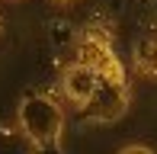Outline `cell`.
Wrapping results in <instances>:
<instances>
[{
  "mask_svg": "<svg viewBox=\"0 0 157 154\" xmlns=\"http://www.w3.org/2000/svg\"><path fill=\"white\" fill-rule=\"evenodd\" d=\"M19 125L35 144H58L64 132V113L48 96H26L19 103Z\"/></svg>",
  "mask_w": 157,
  "mask_h": 154,
  "instance_id": "1",
  "label": "cell"
},
{
  "mask_svg": "<svg viewBox=\"0 0 157 154\" xmlns=\"http://www.w3.org/2000/svg\"><path fill=\"white\" fill-rule=\"evenodd\" d=\"M61 90H64V96H67L74 106H80V109H87L90 103H93V96H96V90H99V77L90 71V67H83V64H71V67H64V77H61Z\"/></svg>",
  "mask_w": 157,
  "mask_h": 154,
  "instance_id": "2",
  "label": "cell"
},
{
  "mask_svg": "<svg viewBox=\"0 0 157 154\" xmlns=\"http://www.w3.org/2000/svg\"><path fill=\"white\" fill-rule=\"evenodd\" d=\"M90 113L99 122H109V119H119L128 109V87H109V83H99L93 103H90Z\"/></svg>",
  "mask_w": 157,
  "mask_h": 154,
  "instance_id": "3",
  "label": "cell"
},
{
  "mask_svg": "<svg viewBox=\"0 0 157 154\" xmlns=\"http://www.w3.org/2000/svg\"><path fill=\"white\" fill-rule=\"evenodd\" d=\"M135 67L144 77L157 80V42L154 39H141L138 45H135Z\"/></svg>",
  "mask_w": 157,
  "mask_h": 154,
  "instance_id": "4",
  "label": "cell"
},
{
  "mask_svg": "<svg viewBox=\"0 0 157 154\" xmlns=\"http://www.w3.org/2000/svg\"><path fill=\"white\" fill-rule=\"evenodd\" d=\"M119 154H154V151L147 148V144H125Z\"/></svg>",
  "mask_w": 157,
  "mask_h": 154,
  "instance_id": "5",
  "label": "cell"
},
{
  "mask_svg": "<svg viewBox=\"0 0 157 154\" xmlns=\"http://www.w3.org/2000/svg\"><path fill=\"white\" fill-rule=\"evenodd\" d=\"M55 3H77V0H55Z\"/></svg>",
  "mask_w": 157,
  "mask_h": 154,
  "instance_id": "6",
  "label": "cell"
}]
</instances>
